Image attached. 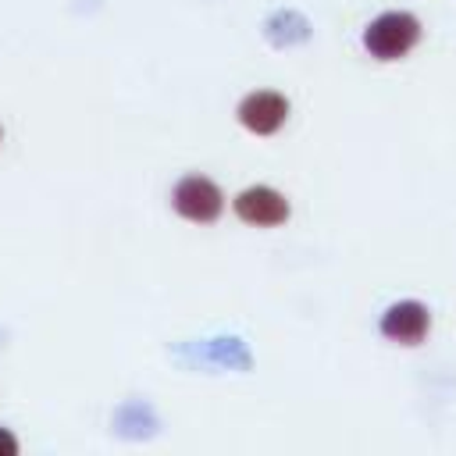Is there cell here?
<instances>
[{"mask_svg":"<svg viewBox=\"0 0 456 456\" xmlns=\"http://www.w3.org/2000/svg\"><path fill=\"white\" fill-rule=\"evenodd\" d=\"M171 203H175V210H178L185 221H196V224L217 221V217H221V207H224L221 189H217L210 178H200V175L182 178V182L175 185V192H171Z\"/></svg>","mask_w":456,"mask_h":456,"instance_id":"7a4b0ae2","label":"cell"},{"mask_svg":"<svg viewBox=\"0 0 456 456\" xmlns=\"http://www.w3.org/2000/svg\"><path fill=\"white\" fill-rule=\"evenodd\" d=\"M235 214L249 224H260V228H274L289 217V203L281 192L267 189V185H253L246 192L235 196Z\"/></svg>","mask_w":456,"mask_h":456,"instance_id":"5b68a950","label":"cell"},{"mask_svg":"<svg viewBox=\"0 0 456 456\" xmlns=\"http://www.w3.org/2000/svg\"><path fill=\"white\" fill-rule=\"evenodd\" d=\"M11 452H18V442L0 428V456H11Z\"/></svg>","mask_w":456,"mask_h":456,"instance_id":"8992f818","label":"cell"},{"mask_svg":"<svg viewBox=\"0 0 456 456\" xmlns=\"http://www.w3.org/2000/svg\"><path fill=\"white\" fill-rule=\"evenodd\" d=\"M428 328H431V314L424 303H413V299L388 306V314L381 317V331L399 346H420Z\"/></svg>","mask_w":456,"mask_h":456,"instance_id":"3957f363","label":"cell"},{"mask_svg":"<svg viewBox=\"0 0 456 456\" xmlns=\"http://www.w3.org/2000/svg\"><path fill=\"white\" fill-rule=\"evenodd\" d=\"M289 118V100L281 93H253L239 103V121L253 135H274Z\"/></svg>","mask_w":456,"mask_h":456,"instance_id":"277c9868","label":"cell"},{"mask_svg":"<svg viewBox=\"0 0 456 456\" xmlns=\"http://www.w3.org/2000/svg\"><path fill=\"white\" fill-rule=\"evenodd\" d=\"M417 39H420V21L406 11L378 14L363 32V46L378 61H399L403 53H410L417 46Z\"/></svg>","mask_w":456,"mask_h":456,"instance_id":"6da1fadb","label":"cell"}]
</instances>
